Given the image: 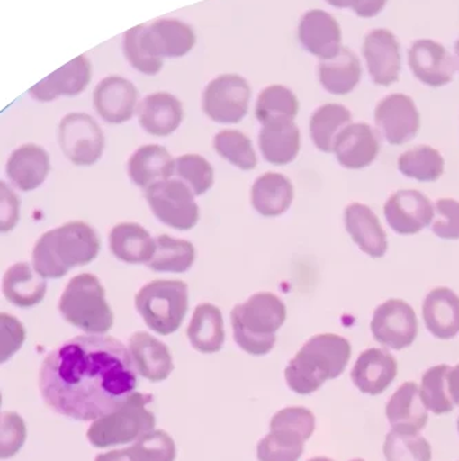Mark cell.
Wrapping results in <instances>:
<instances>
[{"label":"cell","mask_w":459,"mask_h":461,"mask_svg":"<svg viewBox=\"0 0 459 461\" xmlns=\"http://www.w3.org/2000/svg\"><path fill=\"white\" fill-rule=\"evenodd\" d=\"M130 349L109 336H79L46 357L39 373L41 396L62 416L95 421L136 393Z\"/></svg>","instance_id":"obj_1"},{"label":"cell","mask_w":459,"mask_h":461,"mask_svg":"<svg viewBox=\"0 0 459 461\" xmlns=\"http://www.w3.org/2000/svg\"><path fill=\"white\" fill-rule=\"evenodd\" d=\"M352 347L338 334H318L303 344L286 367L290 390L300 395L318 391L327 380L339 377L351 359Z\"/></svg>","instance_id":"obj_2"},{"label":"cell","mask_w":459,"mask_h":461,"mask_svg":"<svg viewBox=\"0 0 459 461\" xmlns=\"http://www.w3.org/2000/svg\"><path fill=\"white\" fill-rule=\"evenodd\" d=\"M100 240L89 224L68 222L41 235L33 248V268L46 279L67 276L69 269L97 258Z\"/></svg>","instance_id":"obj_3"},{"label":"cell","mask_w":459,"mask_h":461,"mask_svg":"<svg viewBox=\"0 0 459 461\" xmlns=\"http://www.w3.org/2000/svg\"><path fill=\"white\" fill-rule=\"evenodd\" d=\"M286 305L274 293H256L232 311L233 338L243 351L266 355L286 321Z\"/></svg>","instance_id":"obj_4"},{"label":"cell","mask_w":459,"mask_h":461,"mask_svg":"<svg viewBox=\"0 0 459 461\" xmlns=\"http://www.w3.org/2000/svg\"><path fill=\"white\" fill-rule=\"evenodd\" d=\"M67 322L86 333H106L113 325V313L105 300V292L97 276L80 274L65 287L58 304Z\"/></svg>","instance_id":"obj_5"},{"label":"cell","mask_w":459,"mask_h":461,"mask_svg":"<svg viewBox=\"0 0 459 461\" xmlns=\"http://www.w3.org/2000/svg\"><path fill=\"white\" fill-rule=\"evenodd\" d=\"M150 393H134L115 411L93 421L87 439L95 447L131 444L155 429L157 419L148 409L152 402Z\"/></svg>","instance_id":"obj_6"},{"label":"cell","mask_w":459,"mask_h":461,"mask_svg":"<svg viewBox=\"0 0 459 461\" xmlns=\"http://www.w3.org/2000/svg\"><path fill=\"white\" fill-rule=\"evenodd\" d=\"M136 308L148 328L167 336L180 329L188 310V286L181 281H153L136 296Z\"/></svg>","instance_id":"obj_7"},{"label":"cell","mask_w":459,"mask_h":461,"mask_svg":"<svg viewBox=\"0 0 459 461\" xmlns=\"http://www.w3.org/2000/svg\"><path fill=\"white\" fill-rule=\"evenodd\" d=\"M251 86L238 74H221L212 77L202 95L203 113L212 122L222 124L238 123L248 115Z\"/></svg>","instance_id":"obj_8"},{"label":"cell","mask_w":459,"mask_h":461,"mask_svg":"<svg viewBox=\"0 0 459 461\" xmlns=\"http://www.w3.org/2000/svg\"><path fill=\"white\" fill-rule=\"evenodd\" d=\"M194 194L183 181H160L145 190V198L153 214L168 227L188 230L199 220V207Z\"/></svg>","instance_id":"obj_9"},{"label":"cell","mask_w":459,"mask_h":461,"mask_svg":"<svg viewBox=\"0 0 459 461\" xmlns=\"http://www.w3.org/2000/svg\"><path fill=\"white\" fill-rule=\"evenodd\" d=\"M362 57L371 82L377 86L395 85L403 69L400 41L389 28L367 31L363 39Z\"/></svg>","instance_id":"obj_10"},{"label":"cell","mask_w":459,"mask_h":461,"mask_svg":"<svg viewBox=\"0 0 459 461\" xmlns=\"http://www.w3.org/2000/svg\"><path fill=\"white\" fill-rule=\"evenodd\" d=\"M407 64L412 77L432 89L447 86L458 72L454 54L442 41L432 38L411 41L407 50Z\"/></svg>","instance_id":"obj_11"},{"label":"cell","mask_w":459,"mask_h":461,"mask_svg":"<svg viewBox=\"0 0 459 461\" xmlns=\"http://www.w3.org/2000/svg\"><path fill=\"white\" fill-rule=\"evenodd\" d=\"M58 141L65 157L77 166L94 165L105 147L100 124L82 113L64 116L59 123Z\"/></svg>","instance_id":"obj_12"},{"label":"cell","mask_w":459,"mask_h":461,"mask_svg":"<svg viewBox=\"0 0 459 461\" xmlns=\"http://www.w3.org/2000/svg\"><path fill=\"white\" fill-rule=\"evenodd\" d=\"M370 328L375 341L396 351L411 346L418 336V320L414 308L399 299L378 305Z\"/></svg>","instance_id":"obj_13"},{"label":"cell","mask_w":459,"mask_h":461,"mask_svg":"<svg viewBox=\"0 0 459 461\" xmlns=\"http://www.w3.org/2000/svg\"><path fill=\"white\" fill-rule=\"evenodd\" d=\"M374 121L378 133L392 145L411 141L421 128L418 107L404 93L385 95L375 107Z\"/></svg>","instance_id":"obj_14"},{"label":"cell","mask_w":459,"mask_h":461,"mask_svg":"<svg viewBox=\"0 0 459 461\" xmlns=\"http://www.w3.org/2000/svg\"><path fill=\"white\" fill-rule=\"evenodd\" d=\"M297 38L301 48L319 61L333 59L345 48L339 21L323 9H310L301 15Z\"/></svg>","instance_id":"obj_15"},{"label":"cell","mask_w":459,"mask_h":461,"mask_svg":"<svg viewBox=\"0 0 459 461\" xmlns=\"http://www.w3.org/2000/svg\"><path fill=\"white\" fill-rule=\"evenodd\" d=\"M140 95L136 85L122 75H108L93 92V105L103 121L111 124L129 122L139 111Z\"/></svg>","instance_id":"obj_16"},{"label":"cell","mask_w":459,"mask_h":461,"mask_svg":"<svg viewBox=\"0 0 459 461\" xmlns=\"http://www.w3.org/2000/svg\"><path fill=\"white\" fill-rule=\"evenodd\" d=\"M386 221L399 235L419 234L435 220V204L415 190L398 191L383 207Z\"/></svg>","instance_id":"obj_17"},{"label":"cell","mask_w":459,"mask_h":461,"mask_svg":"<svg viewBox=\"0 0 459 461\" xmlns=\"http://www.w3.org/2000/svg\"><path fill=\"white\" fill-rule=\"evenodd\" d=\"M92 75V61L89 57L80 54L36 83L28 95L39 103H51L59 97H74L87 89Z\"/></svg>","instance_id":"obj_18"},{"label":"cell","mask_w":459,"mask_h":461,"mask_svg":"<svg viewBox=\"0 0 459 461\" xmlns=\"http://www.w3.org/2000/svg\"><path fill=\"white\" fill-rule=\"evenodd\" d=\"M381 151L380 133L367 123H351L334 141L333 154L345 169L360 170L373 165Z\"/></svg>","instance_id":"obj_19"},{"label":"cell","mask_w":459,"mask_h":461,"mask_svg":"<svg viewBox=\"0 0 459 461\" xmlns=\"http://www.w3.org/2000/svg\"><path fill=\"white\" fill-rule=\"evenodd\" d=\"M148 36L163 59H178L196 48L198 33L194 25L180 17H160L147 23Z\"/></svg>","instance_id":"obj_20"},{"label":"cell","mask_w":459,"mask_h":461,"mask_svg":"<svg viewBox=\"0 0 459 461\" xmlns=\"http://www.w3.org/2000/svg\"><path fill=\"white\" fill-rule=\"evenodd\" d=\"M140 124L152 136H170L184 121V105L180 98L167 92L150 93L140 101Z\"/></svg>","instance_id":"obj_21"},{"label":"cell","mask_w":459,"mask_h":461,"mask_svg":"<svg viewBox=\"0 0 459 461\" xmlns=\"http://www.w3.org/2000/svg\"><path fill=\"white\" fill-rule=\"evenodd\" d=\"M345 228L360 250L370 258H381L388 251V237L380 219L367 204L351 203L345 207Z\"/></svg>","instance_id":"obj_22"},{"label":"cell","mask_w":459,"mask_h":461,"mask_svg":"<svg viewBox=\"0 0 459 461\" xmlns=\"http://www.w3.org/2000/svg\"><path fill=\"white\" fill-rule=\"evenodd\" d=\"M398 375V362L391 352L382 348L365 349L352 369L356 388L368 395H380Z\"/></svg>","instance_id":"obj_23"},{"label":"cell","mask_w":459,"mask_h":461,"mask_svg":"<svg viewBox=\"0 0 459 461\" xmlns=\"http://www.w3.org/2000/svg\"><path fill=\"white\" fill-rule=\"evenodd\" d=\"M422 318L436 339L451 340L459 334V296L448 287L430 290L422 303Z\"/></svg>","instance_id":"obj_24"},{"label":"cell","mask_w":459,"mask_h":461,"mask_svg":"<svg viewBox=\"0 0 459 461\" xmlns=\"http://www.w3.org/2000/svg\"><path fill=\"white\" fill-rule=\"evenodd\" d=\"M386 417L393 431L419 434L428 423V408L418 385L411 382L400 385L386 405Z\"/></svg>","instance_id":"obj_25"},{"label":"cell","mask_w":459,"mask_h":461,"mask_svg":"<svg viewBox=\"0 0 459 461\" xmlns=\"http://www.w3.org/2000/svg\"><path fill=\"white\" fill-rule=\"evenodd\" d=\"M137 373L150 380L163 382L173 372V357L166 344L145 331H137L129 343Z\"/></svg>","instance_id":"obj_26"},{"label":"cell","mask_w":459,"mask_h":461,"mask_svg":"<svg viewBox=\"0 0 459 461\" xmlns=\"http://www.w3.org/2000/svg\"><path fill=\"white\" fill-rule=\"evenodd\" d=\"M318 77L327 93L333 95H349L362 82V59L352 49L344 48L333 59L319 61Z\"/></svg>","instance_id":"obj_27"},{"label":"cell","mask_w":459,"mask_h":461,"mask_svg":"<svg viewBox=\"0 0 459 461\" xmlns=\"http://www.w3.org/2000/svg\"><path fill=\"white\" fill-rule=\"evenodd\" d=\"M50 172L48 152L35 144L15 149L7 162V176L21 191H33L43 184Z\"/></svg>","instance_id":"obj_28"},{"label":"cell","mask_w":459,"mask_h":461,"mask_svg":"<svg viewBox=\"0 0 459 461\" xmlns=\"http://www.w3.org/2000/svg\"><path fill=\"white\" fill-rule=\"evenodd\" d=\"M301 133L294 121H276L262 124L259 149L272 165H289L300 154Z\"/></svg>","instance_id":"obj_29"},{"label":"cell","mask_w":459,"mask_h":461,"mask_svg":"<svg viewBox=\"0 0 459 461\" xmlns=\"http://www.w3.org/2000/svg\"><path fill=\"white\" fill-rule=\"evenodd\" d=\"M176 160L160 145H145L130 158L129 176L136 185L148 190L153 184L170 180Z\"/></svg>","instance_id":"obj_30"},{"label":"cell","mask_w":459,"mask_h":461,"mask_svg":"<svg viewBox=\"0 0 459 461\" xmlns=\"http://www.w3.org/2000/svg\"><path fill=\"white\" fill-rule=\"evenodd\" d=\"M294 201V186L286 176L266 173L256 178L251 191L254 209L266 217L286 213Z\"/></svg>","instance_id":"obj_31"},{"label":"cell","mask_w":459,"mask_h":461,"mask_svg":"<svg viewBox=\"0 0 459 461\" xmlns=\"http://www.w3.org/2000/svg\"><path fill=\"white\" fill-rule=\"evenodd\" d=\"M113 256L127 264H148L152 260L157 242L141 225L123 222L116 225L109 235Z\"/></svg>","instance_id":"obj_32"},{"label":"cell","mask_w":459,"mask_h":461,"mask_svg":"<svg viewBox=\"0 0 459 461\" xmlns=\"http://www.w3.org/2000/svg\"><path fill=\"white\" fill-rule=\"evenodd\" d=\"M48 282L27 263H17L4 274V293L6 299L20 308H30L45 297Z\"/></svg>","instance_id":"obj_33"},{"label":"cell","mask_w":459,"mask_h":461,"mask_svg":"<svg viewBox=\"0 0 459 461\" xmlns=\"http://www.w3.org/2000/svg\"><path fill=\"white\" fill-rule=\"evenodd\" d=\"M192 347L203 354H214L224 346V318L215 305L203 303L194 310L188 328Z\"/></svg>","instance_id":"obj_34"},{"label":"cell","mask_w":459,"mask_h":461,"mask_svg":"<svg viewBox=\"0 0 459 461\" xmlns=\"http://www.w3.org/2000/svg\"><path fill=\"white\" fill-rule=\"evenodd\" d=\"M351 123L354 122L349 108L342 104H324L316 108L310 116V139L319 151L330 154L338 134Z\"/></svg>","instance_id":"obj_35"},{"label":"cell","mask_w":459,"mask_h":461,"mask_svg":"<svg viewBox=\"0 0 459 461\" xmlns=\"http://www.w3.org/2000/svg\"><path fill=\"white\" fill-rule=\"evenodd\" d=\"M122 53L134 71L145 77H157L165 66V59L157 53L148 36L147 24L130 28L122 36Z\"/></svg>","instance_id":"obj_36"},{"label":"cell","mask_w":459,"mask_h":461,"mask_svg":"<svg viewBox=\"0 0 459 461\" xmlns=\"http://www.w3.org/2000/svg\"><path fill=\"white\" fill-rule=\"evenodd\" d=\"M298 111L297 95L284 85H269L256 97V118L261 126L276 121H294Z\"/></svg>","instance_id":"obj_37"},{"label":"cell","mask_w":459,"mask_h":461,"mask_svg":"<svg viewBox=\"0 0 459 461\" xmlns=\"http://www.w3.org/2000/svg\"><path fill=\"white\" fill-rule=\"evenodd\" d=\"M398 167L399 172L406 177L422 183H433L442 177L446 162L437 149L429 145H418L400 155Z\"/></svg>","instance_id":"obj_38"},{"label":"cell","mask_w":459,"mask_h":461,"mask_svg":"<svg viewBox=\"0 0 459 461\" xmlns=\"http://www.w3.org/2000/svg\"><path fill=\"white\" fill-rule=\"evenodd\" d=\"M157 249L152 260L147 264L158 272H185L194 261V248L188 240L160 235L155 240Z\"/></svg>","instance_id":"obj_39"},{"label":"cell","mask_w":459,"mask_h":461,"mask_svg":"<svg viewBox=\"0 0 459 461\" xmlns=\"http://www.w3.org/2000/svg\"><path fill=\"white\" fill-rule=\"evenodd\" d=\"M450 369L451 366L447 365H437L430 367L422 375L419 393L428 411L433 413H447L455 406L448 393L447 375Z\"/></svg>","instance_id":"obj_40"},{"label":"cell","mask_w":459,"mask_h":461,"mask_svg":"<svg viewBox=\"0 0 459 461\" xmlns=\"http://www.w3.org/2000/svg\"><path fill=\"white\" fill-rule=\"evenodd\" d=\"M214 149L220 157L242 170H253L256 155L250 139L242 131H222L214 137Z\"/></svg>","instance_id":"obj_41"},{"label":"cell","mask_w":459,"mask_h":461,"mask_svg":"<svg viewBox=\"0 0 459 461\" xmlns=\"http://www.w3.org/2000/svg\"><path fill=\"white\" fill-rule=\"evenodd\" d=\"M305 442L292 432L271 429L259 442L256 456L259 461H298L302 456Z\"/></svg>","instance_id":"obj_42"},{"label":"cell","mask_w":459,"mask_h":461,"mask_svg":"<svg viewBox=\"0 0 459 461\" xmlns=\"http://www.w3.org/2000/svg\"><path fill=\"white\" fill-rule=\"evenodd\" d=\"M174 176L191 188L194 195H203L214 184V170L201 155L186 154L176 159Z\"/></svg>","instance_id":"obj_43"},{"label":"cell","mask_w":459,"mask_h":461,"mask_svg":"<svg viewBox=\"0 0 459 461\" xmlns=\"http://www.w3.org/2000/svg\"><path fill=\"white\" fill-rule=\"evenodd\" d=\"M386 461H430L432 447L418 434H401L391 431L383 447Z\"/></svg>","instance_id":"obj_44"},{"label":"cell","mask_w":459,"mask_h":461,"mask_svg":"<svg viewBox=\"0 0 459 461\" xmlns=\"http://www.w3.org/2000/svg\"><path fill=\"white\" fill-rule=\"evenodd\" d=\"M130 461H174L176 444L173 438L162 429H153L127 447Z\"/></svg>","instance_id":"obj_45"},{"label":"cell","mask_w":459,"mask_h":461,"mask_svg":"<svg viewBox=\"0 0 459 461\" xmlns=\"http://www.w3.org/2000/svg\"><path fill=\"white\" fill-rule=\"evenodd\" d=\"M316 429L315 414L308 409L294 406L277 411L271 421V429H282L298 435L305 441L312 437Z\"/></svg>","instance_id":"obj_46"},{"label":"cell","mask_w":459,"mask_h":461,"mask_svg":"<svg viewBox=\"0 0 459 461\" xmlns=\"http://www.w3.org/2000/svg\"><path fill=\"white\" fill-rule=\"evenodd\" d=\"M27 439V427L20 414L6 411L0 420V456L10 458L18 452Z\"/></svg>","instance_id":"obj_47"},{"label":"cell","mask_w":459,"mask_h":461,"mask_svg":"<svg viewBox=\"0 0 459 461\" xmlns=\"http://www.w3.org/2000/svg\"><path fill=\"white\" fill-rule=\"evenodd\" d=\"M432 232L442 240H459V202L455 199H439L435 203V220Z\"/></svg>","instance_id":"obj_48"},{"label":"cell","mask_w":459,"mask_h":461,"mask_svg":"<svg viewBox=\"0 0 459 461\" xmlns=\"http://www.w3.org/2000/svg\"><path fill=\"white\" fill-rule=\"evenodd\" d=\"M0 330H2V348H0V355H2V362L9 361L13 355L21 348L25 340L24 326L21 325L14 317L9 313H2L0 317Z\"/></svg>","instance_id":"obj_49"},{"label":"cell","mask_w":459,"mask_h":461,"mask_svg":"<svg viewBox=\"0 0 459 461\" xmlns=\"http://www.w3.org/2000/svg\"><path fill=\"white\" fill-rule=\"evenodd\" d=\"M0 201H2V216L0 230L9 232L18 222L20 217V199L7 184H0Z\"/></svg>","instance_id":"obj_50"},{"label":"cell","mask_w":459,"mask_h":461,"mask_svg":"<svg viewBox=\"0 0 459 461\" xmlns=\"http://www.w3.org/2000/svg\"><path fill=\"white\" fill-rule=\"evenodd\" d=\"M389 0H351V12L359 18L370 20L378 17L385 10Z\"/></svg>","instance_id":"obj_51"},{"label":"cell","mask_w":459,"mask_h":461,"mask_svg":"<svg viewBox=\"0 0 459 461\" xmlns=\"http://www.w3.org/2000/svg\"><path fill=\"white\" fill-rule=\"evenodd\" d=\"M448 393L454 405L459 406V365L451 367L447 375Z\"/></svg>","instance_id":"obj_52"},{"label":"cell","mask_w":459,"mask_h":461,"mask_svg":"<svg viewBox=\"0 0 459 461\" xmlns=\"http://www.w3.org/2000/svg\"><path fill=\"white\" fill-rule=\"evenodd\" d=\"M94 461H130L126 449L111 450V452L101 453Z\"/></svg>","instance_id":"obj_53"},{"label":"cell","mask_w":459,"mask_h":461,"mask_svg":"<svg viewBox=\"0 0 459 461\" xmlns=\"http://www.w3.org/2000/svg\"><path fill=\"white\" fill-rule=\"evenodd\" d=\"M328 6L338 10H351V0H324Z\"/></svg>","instance_id":"obj_54"},{"label":"cell","mask_w":459,"mask_h":461,"mask_svg":"<svg viewBox=\"0 0 459 461\" xmlns=\"http://www.w3.org/2000/svg\"><path fill=\"white\" fill-rule=\"evenodd\" d=\"M453 54L454 57H455L456 69H458L459 72V38L456 39L455 43H454Z\"/></svg>","instance_id":"obj_55"},{"label":"cell","mask_w":459,"mask_h":461,"mask_svg":"<svg viewBox=\"0 0 459 461\" xmlns=\"http://www.w3.org/2000/svg\"><path fill=\"white\" fill-rule=\"evenodd\" d=\"M308 461H334V460H331V458H327V457H315V458H310V460H308ZM352 461H364V460H362V458H355V460H352Z\"/></svg>","instance_id":"obj_56"},{"label":"cell","mask_w":459,"mask_h":461,"mask_svg":"<svg viewBox=\"0 0 459 461\" xmlns=\"http://www.w3.org/2000/svg\"><path fill=\"white\" fill-rule=\"evenodd\" d=\"M458 431H459V421H458Z\"/></svg>","instance_id":"obj_57"}]
</instances>
